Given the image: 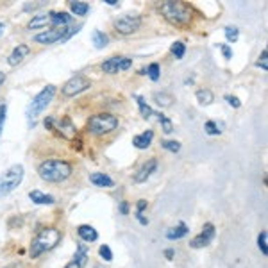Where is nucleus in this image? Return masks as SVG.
Listing matches in <instances>:
<instances>
[{
	"label": "nucleus",
	"instance_id": "7",
	"mask_svg": "<svg viewBox=\"0 0 268 268\" xmlns=\"http://www.w3.org/2000/svg\"><path fill=\"white\" fill-rule=\"evenodd\" d=\"M81 29V25L77 27H57V29H50V31H43V33L36 34L34 36V41L41 45H52L56 41H65L68 40L72 34H75Z\"/></svg>",
	"mask_w": 268,
	"mask_h": 268
},
{
	"label": "nucleus",
	"instance_id": "24",
	"mask_svg": "<svg viewBox=\"0 0 268 268\" xmlns=\"http://www.w3.org/2000/svg\"><path fill=\"white\" fill-rule=\"evenodd\" d=\"M188 234V227L184 223H179L177 227H172L167 231V238L168 240H179V238H183V236Z\"/></svg>",
	"mask_w": 268,
	"mask_h": 268
},
{
	"label": "nucleus",
	"instance_id": "15",
	"mask_svg": "<svg viewBox=\"0 0 268 268\" xmlns=\"http://www.w3.org/2000/svg\"><path fill=\"white\" fill-rule=\"evenodd\" d=\"M86 261H88V248H86V245H79L77 252H75V257L70 263H66L65 268H84Z\"/></svg>",
	"mask_w": 268,
	"mask_h": 268
},
{
	"label": "nucleus",
	"instance_id": "3",
	"mask_svg": "<svg viewBox=\"0 0 268 268\" xmlns=\"http://www.w3.org/2000/svg\"><path fill=\"white\" fill-rule=\"evenodd\" d=\"M59 241H61V232L57 231L56 227L43 229V231L38 232V236L31 243V257H38L43 252L52 250Z\"/></svg>",
	"mask_w": 268,
	"mask_h": 268
},
{
	"label": "nucleus",
	"instance_id": "26",
	"mask_svg": "<svg viewBox=\"0 0 268 268\" xmlns=\"http://www.w3.org/2000/svg\"><path fill=\"white\" fill-rule=\"evenodd\" d=\"M136 100H138V106H140V113H142V116L145 118V120H149L151 116H154V111H152V107L151 106H147V102L143 100L140 95H136Z\"/></svg>",
	"mask_w": 268,
	"mask_h": 268
},
{
	"label": "nucleus",
	"instance_id": "39",
	"mask_svg": "<svg viewBox=\"0 0 268 268\" xmlns=\"http://www.w3.org/2000/svg\"><path fill=\"white\" fill-rule=\"evenodd\" d=\"M220 49H222V54H223V57H225V59H231L232 52H231V49H229V45H222Z\"/></svg>",
	"mask_w": 268,
	"mask_h": 268
},
{
	"label": "nucleus",
	"instance_id": "31",
	"mask_svg": "<svg viewBox=\"0 0 268 268\" xmlns=\"http://www.w3.org/2000/svg\"><path fill=\"white\" fill-rule=\"evenodd\" d=\"M225 38H227L229 41H238V38H240V31H238V27H225Z\"/></svg>",
	"mask_w": 268,
	"mask_h": 268
},
{
	"label": "nucleus",
	"instance_id": "43",
	"mask_svg": "<svg viewBox=\"0 0 268 268\" xmlns=\"http://www.w3.org/2000/svg\"><path fill=\"white\" fill-rule=\"evenodd\" d=\"M4 81H6V73H2V72H0V86L4 84Z\"/></svg>",
	"mask_w": 268,
	"mask_h": 268
},
{
	"label": "nucleus",
	"instance_id": "6",
	"mask_svg": "<svg viewBox=\"0 0 268 268\" xmlns=\"http://www.w3.org/2000/svg\"><path fill=\"white\" fill-rule=\"evenodd\" d=\"M118 127V118L109 113H98L88 120V130L95 136H104V134L113 132Z\"/></svg>",
	"mask_w": 268,
	"mask_h": 268
},
{
	"label": "nucleus",
	"instance_id": "28",
	"mask_svg": "<svg viewBox=\"0 0 268 268\" xmlns=\"http://www.w3.org/2000/svg\"><path fill=\"white\" fill-rule=\"evenodd\" d=\"M154 116H158L159 123H161V127H163V132H167V134L174 132V123H172L170 118L165 116L163 113H154Z\"/></svg>",
	"mask_w": 268,
	"mask_h": 268
},
{
	"label": "nucleus",
	"instance_id": "22",
	"mask_svg": "<svg viewBox=\"0 0 268 268\" xmlns=\"http://www.w3.org/2000/svg\"><path fill=\"white\" fill-rule=\"evenodd\" d=\"M152 98H154V102L158 104V106L161 107H170L172 106V102H174V97H172L170 93H165V91H156L154 95H152Z\"/></svg>",
	"mask_w": 268,
	"mask_h": 268
},
{
	"label": "nucleus",
	"instance_id": "5",
	"mask_svg": "<svg viewBox=\"0 0 268 268\" xmlns=\"http://www.w3.org/2000/svg\"><path fill=\"white\" fill-rule=\"evenodd\" d=\"M24 175L25 170L22 165H13L0 175V199H4V197H8L9 193L17 190L22 184V181H24Z\"/></svg>",
	"mask_w": 268,
	"mask_h": 268
},
{
	"label": "nucleus",
	"instance_id": "29",
	"mask_svg": "<svg viewBox=\"0 0 268 268\" xmlns=\"http://www.w3.org/2000/svg\"><path fill=\"white\" fill-rule=\"evenodd\" d=\"M257 247H259V250L263 252V256H266L268 254V234H266V231H261V234L257 236Z\"/></svg>",
	"mask_w": 268,
	"mask_h": 268
},
{
	"label": "nucleus",
	"instance_id": "34",
	"mask_svg": "<svg viewBox=\"0 0 268 268\" xmlns=\"http://www.w3.org/2000/svg\"><path fill=\"white\" fill-rule=\"evenodd\" d=\"M204 129H206V132L209 134V136H216V134H220V132H222V130L218 129V125H216L215 122H211V120H209V122H206V125H204Z\"/></svg>",
	"mask_w": 268,
	"mask_h": 268
},
{
	"label": "nucleus",
	"instance_id": "21",
	"mask_svg": "<svg viewBox=\"0 0 268 268\" xmlns=\"http://www.w3.org/2000/svg\"><path fill=\"white\" fill-rule=\"evenodd\" d=\"M47 25H50V17H49V15H38V17H33V20L29 22L27 27L36 31V29H43V27H47Z\"/></svg>",
	"mask_w": 268,
	"mask_h": 268
},
{
	"label": "nucleus",
	"instance_id": "35",
	"mask_svg": "<svg viewBox=\"0 0 268 268\" xmlns=\"http://www.w3.org/2000/svg\"><path fill=\"white\" fill-rule=\"evenodd\" d=\"M161 145H163V149H167V151L174 152V154L181 151V143L179 142H170V140H168V142H163Z\"/></svg>",
	"mask_w": 268,
	"mask_h": 268
},
{
	"label": "nucleus",
	"instance_id": "18",
	"mask_svg": "<svg viewBox=\"0 0 268 268\" xmlns=\"http://www.w3.org/2000/svg\"><path fill=\"white\" fill-rule=\"evenodd\" d=\"M77 234H79V238H81L82 241H86V243L97 241V238H98L97 231H95V229L91 227V225H79Z\"/></svg>",
	"mask_w": 268,
	"mask_h": 268
},
{
	"label": "nucleus",
	"instance_id": "41",
	"mask_svg": "<svg viewBox=\"0 0 268 268\" xmlns=\"http://www.w3.org/2000/svg\"><path fill=\"white\" fill-rule=\"evenodd\" d=\"M165 256H167L168 259H172V257H174V250H172V248H168V250H165Z\"/></svg>",
	"mask_w": 268,
	"mask_h": 268
},
{
	"label": "nucleus",
	"instance_id": "27",
	"mask_svg": "<svg viewBox=\"0 0 268 268\" xmlns=\"http://www.w3.org/2000/svg\"><path fill=\"white\" fill-rule=\"evenodd\" d=\"M91 40H93V45L97 47V49H104V47L107 45V41H109V38H107L104 33H100V31H93Z\"/></svg>",
	"mask_w": 268,
	"mask_h": 268
},
{
	"label": "nucleus",
	"instance_id": "17",
	"mask_svg": "<svg viewBox=\"0 0 268 268\" xmlns=\"http://www.w3.org/2000/svg\"><path fill=\"white\" fill-rule=\"evenodd\" d=\"M89 183L95 184V186H98V188H111L114 184L113 179H111L109 175L100 174V172H95V174L89 175Z\"/></svg>",
	"mask_w": 268,
	"mask_h": 268
},
{
	"label": "nucleus",
	"instance_id": "40",
	"mask_svg": "<svg viewBox=\"0 0 268 268\" xmlns=\"http://www.w3.org/2000/svg\"><path fill=\"white\" fill-rule=\"evenodd\" d=\"M145 207H147V200H138V213H143Z\"/></svg>",
	"mask_w": 268,
	"mask_h": 268
},
{
	"label": "nucleus",
	"instance_id": "19",
	"mask_svg": "<svg viewBox=\"0 0 268 268\" xmlns=\"http://www.w3.org/2000/svg\"><path fill=\"white\" fill-rule=\"evenodd\" d=\"M49 17H50V24L56 25L57 27H66V25L72 22V17H70L68 13L61 11V13H49Z\"/></svg>",
	"mask_w": 268,
	"mask_h": 268
},
{
	"label": "nucleus",
	"instance_id": "11",
	"mask_svg": "<svg viewBox=\"0 0 268 268\" xmlns=\"http://www.w3.org/2000/svg\"><path fill=\"white\" fill-rule=\"evenodd\" d=\"M132 66V59L129 57H123V56H118V57H109L107 61L102 63V70L109 75H114V73L122 72V70H129Z\"/></svg>",
	"mask_w": 268,
	"mask_h": 268
},
{
	"label": "nucleus",
	"instance_id": "32",
	"mask_svg": "<svg viewBox=\"0 0 268 268\" xmlns=\"http://www.w3.org/2000/svg\"><path fill=\"white\" fill-rule=\"evenodd\" d=\"M98 254H100V257L104 261H113V252H111L109 245H100V248H98Z\"/></svg>",
	"mask_w": 268,
	"mask_h": 268
},
{
	"label": "nucleus",
	"instance_id": "38",
	"mask_svg": "<svg viewBox=\"0 0 268 268\" xmlns=\"http://www.w3.org/2000/svg\"><path fill=\"white\" fill-rule=\"evenodd\" d=\"M225 100H227V102H229V106H232V107H240V106H241L240 98H238V97H232V95H227V97H225Z\"/></svg>",
	"mask_w": 268,
	"mask_h": 268
},
{
	"label": "nucleus",
	"instance_id": "4",
	"mask_svg": "<svg viewBox=\"0 0 268 268\" xmlns=\"http://www.w3.org/2000/svg\"><path fill=\"white\" fill-rule=\"evenodd\" d=\"M54 95H56V86L49 84V86H45V88L41 89L40 93H38L36 97L33 98V102H31V104H29V107H27L29 125H34L36 118L40 116V114L43 113L45 109H47V106H49L50 102H52Z\"/></svg>",
	"mask_w": 268,
	"mask_h": 268
},
{
	"label": "nucleus",
	"instance_id": "16",
	"mask_svg": "<svg viewBox=\"0 0 268 268\" xmlns=\"http://www.w3.org/2000/svg\"><path fill=\"white\" fill-rule=\"evenodd\" d=\"M152 140H154V132L152 130H145V132L138 134V136H134L132 138V145L136 147V149H149L152 143Z\"/></svg>",
	"mask_w": 268,
	"mask_h": 268
},
{
	"label": "nucleus",
	"instance_id": "42",
	"mask_svg": "<svg viewBox=\"0 0 268 268\" xmlns=\"http://www.w3.org/2000/svg\"><path fill=\"white\" fill-rule=\"evenodd\" d=\"M120 211H122L123 215H127V204L125 202H122V206H120Z\"/></svg>",
	"mask_w": 268,
	"mask_h": 268
},
{
	"label": "nucleus",
	"instance_id": "9",
	"mask_svg": "<svg viewBox=\"0 0 268 268\" xmlns=\"http://www.w3.org/2000/svg\"><path fill=\"white\" fill-rule=\"evenodd\" d=\"M89 86H91V82H89L88 77H84V75H75V77H72L70 81L65 82V86H63V95H65V97H75V95L86 91Z\"/></svg>",
	"mask_w": 268,
	"mask_h": 268
},
{
	"label": "nucleus",
	"instance_id": "23",
	"mask_svg": "<svg viewBox=\"0 0 268 268\" xmlns=\"http://www.w3.org/2000/svg\"><path fill=\"white\" fill-rule=\"evenodd\" d=\"M195 97H197V100H199V104H202V106H209V104H213V100H215V95L206 88L197 89Z\"/></svg>",
	"mask_w": 268,
	"mask_h": 268
},
{
	"label": "nucleus",
	"instance_id": "1",
	"mask_svg": "<svg viewBox=\"0 0 268 268\" xmlns=\"http://www.w3.org/2000/svg\"><path fill=\"white\" fill-rule=\"evenodd\" d=\"M38 174L47 183H63L72 175V165L63 159H49L41 163Z\"/></svg>",
	"mask_w": 268,
	"mask_h": 268
},
{
	"label": "nucleus",
	"instance_id": "33",
	"mask_svg": "<svg viewBox=\"0 0 268 268\" xmlns=\"http://www.w3.org/2000/svg\"><path fill=\"white\" fill-rule=\"evenodd\" d=\"M159 73H161V70H159V65L158 63H152V65H149V68H147V75L152 79V81H158L159 79Z\"/></svg>",
	"mask_w": 268,
	"mask_h": 268
},
{
	"label": "nucleus",
	"instance_id": "13",
	"mask_svg": "<svg viewBox=\"0 0 268 268\" xmlns=\"http://www.w3.org/2000/svg\"><path fill=\"white\" fill-rule=\"evenodd\" d=\"M156 168H158V161H156V159H149V161L134 174V183H145L147 179L156 172Z\"/></svg>",
	"mask_w": 268,
	"mask_h": 268
},
{
	"label": "nucleus",
	"instance_id": "8",
	"mask_svg": "<svg viewBox=\"0 0 268 268\" xmlns=\"http://www.w3.org/2000/svg\"><path fill=\"white\" fill-rule=\"evenodd\" d=\"M45 127H49L50 130L57 132L61 138H65V140H73L75 138V134H77V129H75V125H73V122L70 120L68 116H63V118L49 116V118H45Z\"/></svg>",
	"mask_w": 268,
	"mask_h": 268
},
{
	"label": "nucleus",
	"instance_id": "45",
	"mask_svg": "<svg viewBox=\"0 0 268 268\" xmlns=\"http://www.w3.org/2000/svg\"><path fill=\"white\" fill-rule=\"evenodd\" d=\"M2 31H4V24H0V34H2Z\"/></svg>",
	"mask_w": 268,
	"mask_h": 268
},
{
	"label": "nucleus",
	"instance_id": "37",
	"mask_svg": "<svg viewBox=\"0 0 268 268\" xmlns=\"http://www.w3.org/2000/svg\"><path fill=\"white\" fill-rule=\"evenodd\" d=\"M6 113H8V106H0V134H2V129H4L6 123Z\"/></svg>",
	"mask_w": 268,
	"mask_h": 268
},
{
	"label": "nucleus",
	"instance_id": "44",
	"mask_svg": "<svg viewBox=\"0 0 268 268\" xmlns=\"http://www.w3.org/2000/svg\"><path fill=\"white\" fill-rule=\"evenodd\" d=\"M106 2H107L109 6H116V0H106Z\"/></svg>",
	"mask_w": 268,
	"mask_h": 268
},
{
	"label": "nucleus",
	"instance_id": "14",
	"mask_svg": "<svg viewBox=\"0 0 268 268\" xmlns=\"http://www.w3.org/2000/svg\"><path fill=\"white\" fill-rule=\"evenodd\" d=\"M29 52H31V49H29V45H18L17 49H15L11 54H9L8 63H9V65H11V66L20 65V63L24 61L25 57L29 56Z\"/></svg>",
	"mask_w": 268,
	"mask_h": 268
},
{
	"label": "nucleus",
	"instance_id": "2",
	"mask_svg": "<svg viewBox=\"0 0 268 268\" xmlns=\"http://www.w3.org/2000/svg\"><path fill=\"white\" fill-rule=\"evenodd\" d=\"M159 11L167 22H170L172 25H177V27H186L191 24V9L190 6H186L184 2H174V0H168V2H163L159 6Z\"/></svg>",
	"mask_w": 268,
	"mask_h": 268
},
{
	"label": "nucleus",
	"instance_id": "20",
	"mask_svg": "<svg viewBox=\"0 0 268 268\" xmlns=\"http://www.w3.org/2000/svg\"><path fill=\"white\" fill-rule=\"evenodd\" d=\"M29 199L33 200L34 204H40V206H50V204H54V197L52 195H47V193H43V191L40 190H33L31 193H29Z\"/></svg>",
	"mask_w": 268,
	"mask_h": 268
},
{
	"label": "nucleus",
	"instance_id": "36",
	"mask_svg": "<svg viewBox=\"0 0 268 268\" xmlns=\"http://www.w3.org/2000/svg\"><path fill=\"white\" fill-rule=\"evenodd\" d=\"M256 65L259 66V68H263L264 72L268 70V52H266V50H263V52H261V56H259V59H257Z\"/></svg>",
	"mask_w": 268,
	"mask_h": 268
},
{
	"label": "nucleus",
	"instance_id": "30",
	"mask_svg": "<svg viewBox=\"0 0 268 268\" xmlns=\"http://www.w3.org/2000/svg\"><path fill=\"white\" fill-rule=\"evenodd\" d=\"M184 52H186V45H184L183 41H175V43L172 45V54H174L177 59H183Z\"/></svg>",
	"mask_w": 268,
	"mask_h": 268
},
{
	"label": "nucleus",
	"instance_id": "12",
	"mask_svg": "<svg viewBox=\"0 0 268 268\" xmlns=\"http://www.w3.org/2000/svg\"><path fill=\"white\" fill-rule=\"evenodd\" d=\"M213 238H215V225L213 223H206L202 229V232L200 234H197L193 240H191V247L193 248H202V247H207V245L211 243Z\"/></svg>",
	"mask_w": 268,
	"mask_h": 268
},
{
	"label": "nucleus",
	"instance_id": "25",
	"mask_svg": "<svg viewBox=\"0 0 268 268\" xmlns=\"http://www.w3.org/2000/svg\"><path fill=\"white\" fill-rule=\"evenodd\" d=\"M70 9L75 17H86V13L89 11V6L86 2H70Z\"/></svg>",
	"mask_w": 268,
	"mask_h": 268
},
{
	"label": "nucleus",
	"instance_id": "10",
	"mask_svg": "<svg viewBox=\"0 0 268 268\" xmlns=\"http://www.w3.org/2000/svg\"><path fill=\"white\" fill-rule=\"evenodd\" d=\"M140 27H142V18L132 17V15H125V17H120L118 20H114V29L123 36L136 33Z\"/></svg>",
	"mask_w": 268,
	"mask_h": 268
}]
</instances>
